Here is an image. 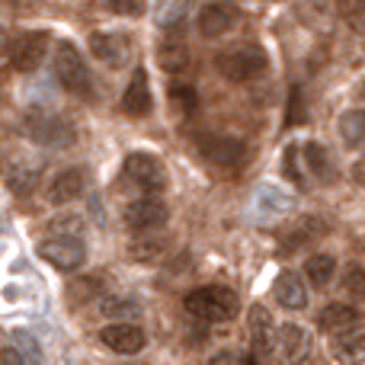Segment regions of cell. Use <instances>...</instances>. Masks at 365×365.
Instances as JSON below:
<instances>
[{
    "mask_svg": "<svg viewBox=\"0 0 365 365\" xmlns=\"http://www.w3.org/2000/svg\"><path fill=\"white\" fill-rule=\"evenodd\" d=\"M182 308L205 324H225L237 317L240 304L237 295L231 289H225V285H202V289H192L182 298Z\"/></svg>",
    "mask_w": 365,
    "mask_h": 365,
    "instance_id": "cell-1",
    "label": "cell"
},
{
    "mask_svg": "<svg viewBox=\"0 0 365 365\" xmlns=\"http://www.w3.org/2000/svg\"><path fill=\"white\" fill-rule=\"evenodd\" d=\"M266 64H269V58H266V51L259 48V45H234V48L221 51V55L215 58L218 74L227 77V81H234V83L257 81V77L266 71Z\"/></svg>",
    "mask_w": 365,
    "mask_h": 365,
    "instance_id": "cell-2",
    "label": "cell"
},
{
    "mask_svg": "<svg viewBox=\"0 0 365 365\" xmlns=\"http://www.w3.org/2000/svg\"><path fill=\"white\" fill-rule=\"evenodd\" d=\"M55 74H58V81H61V87L71 90V93H81V96L90 93V71H87V64H83V55L77 51L74 42L58 45Z\"/></svg>",
    "mask_w": 365,
    "mask_h": 365,
    "instance_id": "cell-3",
    "label": "cell"
},
{
    "mask_svg": "<svg viewBox=\"0 0 365 365\" xmlns=\"http://www.w3.org/2000/svg\"><path fill=\"white\" fill-rule=\"evenodd\" d=\"M26 135H29L36 145H55V148H68L74 145L77 132L68 119L51 113H29L26 115Z\"/></svg>",
    "mask_w": 365,
    "mask_h": 365,
    "instance_id": "cell-4",
    "label": "cell"
},
{
    "mask_svg": "<svg viewBox=\"0 0 365 365\" xmlns=\"http://www.w3.org/2000/svg\"><path fill=\"white\" fill-rule=\"evenodd\" d=\"M122 173H125V180L132 182L135 189H141V192H148V195L160 192V189L167 186L164 167H160V160L154 158V154H141V151L138 154H128Z\"/></svg>",
    "mask_w": 365,
    "mask_h": 365,
    "instance_id": "cell-5",
    "label": "cell"
},
{
    "mask_svg": "<svg viewBox=\"0 0 365 365\" xmlns=\"http://www.w3.org/2000/svg\"><path fill=\"white\" fill-rule=\"evenodd\" d=\"M122 218H125V225L132 227L135 234H148V231L164 227L167 218H170V212H167V205L158 199V195H141V199L128 202V205L122 208Z\"/></svg>",
    "mask_w": 365,
    "mask_h": 365,
    "instance_id": "cell-6",
    "label": "cell"
},
{
    "mask_svg": "<svg viewBox=\"0 0 365 365\" xmlns=\"http://www.w3.org/2000/svg\"><path fill=\"white\" fill-rule=\"evenodd\" d=\"M311 346H314L311 334L298 324H282L272 336V353L282 365H302L311 356Z\"/></svg>",
    "mask_w": 365,
    "mask_h": 365,
    "instance_id": "cell-7",
    "label": "cell"
},
{
    "mask_svg": "<svg viewBox=\"0 0 365 365\" xmlns=\"http://www.w3.org/2000/svg\"><path fill=\"white\" fill-rule=\"evenodd\" d=\"M38 257L45 259L48 266L61 272H71V269H81L83 259H87V247L81 244V237H48L45 244H38Z\"/></svg>",
    "mask_w": 365,
    "mask_h": 365,
    "instance_id": "cell-8",
    "label": "cell"
},
{
    "mask_svg": "<svg viewBox=\"0 0 365 365\" xmlns=\"http://www.w3.org/2000/svg\"><path fill=\"white\" fill-rule=\"evenodd\" d=\"M199 148L208 164L225 167V170H237L247 160V145L240 138H227V135H208L199 141Z\"/></svg>",
    "mask_w": 365,
    "mask_h": 365,
    "instance_id": "cell-9",
    "label": "cell"
},
{
    "mask_svg": "<svg viewBox=\"0 0 365 365\" xmlns=\"http://www.w3.org/2000/svg\"><path fill=\"white\" fill-rule=\"evenodd\" d=\"M90 55L106 68H122L132 58V42L125 32H90Z\"/></svg>",
    "mask_w": 365,
    "mask_h": 365,
    "instance_id": "cell-10",
    "label": "cell"
},
{
    "mask_svg": "<svg viewBox=\"0 0 365 365\" xmlns=\"http://www.w3.org/2000/svg\"><path fill=\"white\" fill-rule=\"evenodd\" d=\"M45 51H48V32H26L10 45V64L19 74H29L42 64Z\"/></svg>",
    "mask_w": 365,
    "mask_h": 365,
    "instance_id": "cell-11",
    "label": "cell"
},
{
    "mask_svg": "<svg viewBox=\"0 0 365 365\" xmlns=\"http://www.w3.org/2000/svg\"><path fill=\"white\" fill-rule=\"evenodd\" d=\"M237 23V10L225 0H212L199 10V36L202 38H221L234 29Z\"/></svg>",
    "mask_w": 365,
    "mask_h": 365,
    "instance_id": "cell-12",
    "label": "cell"
},
{
    "mask_svg": "<svg viewBox=\"0 0 365 365\" xmlns=\"http://www.w3.org/2000/svg\"><path fill=\"white\" fill-rule=\"evenodd\" d=\"M100 343L119 356H135L145 349V330L135 324H109L100 330Z\"/></svg>",
    "mask_w": 365,
    "mask_h": 365,
    "instance_id": "cell-13",
    "label": "cell"
},
{
    "mask_svg": "<svg viewBox=\"0 0 365 365\" xmlns=\"http://www.w3.org/2000/svg\"><path fill=\"white\" fill-rule=\"evenodd\" d=\"M154 106L151 100V81H148V71L145 68H135L132 81H128L125 93H122V109H125L128 115H148Z\"/></svg>",
    "mask_w": 365,
    "mask_h": 365,
    "instance_id": "cell-14",
    "label": "cell"
},
{
    "mask_svg": "<svg viewBox=\"0 0 365 365\" xmlns=\"http://www.w3.org/2000/svg\"><path fill=\"white\" fill-rule=\"evenodd\" d=\"M38 173H42V167H38L36 160L23 158V154H13L10 164H4V180L16 195L32 192V186L38 182Z\"/></svg>",
    "mask_w": 365,
    "mask_h": 365,
    "instance_id": "cell-15",
    "label": "cell"
},
{
    "mask_svg": "<svg viewBox=\"0 0 365 365\" xmlns=\"http://www.w3.org/2000/svg\"><path fill=\"white\" fill-rule=\"evenodd\" d=\"M334 359L340 365H362L365 362V327L362 324H353V327L336 334Z\"/></svg>",
    "mask_w": 365,
    "mask_h": 365,
    "instance_id": "cell-16",
    "label": "cell"
},
{
    "mask_svg": "<svg viewBox=\"0 0 365 365\" xmlns=\"http://www.w3.org/2000/svg\"><path fill=\"white\" fill-rule=\"evenodd\" d=\"M272 295H276V302L282 304L285 311H304L308 308V289H304L302 276L292 269H285L282 276L272 282Z\"/></svg>",
    "mask_w": 365,
    "mask_h": 365,
    "instance_id": "cell-17",
    "label": "cell"
},
{
    "mask_svg": "<svg viewBox=\"0 0 365 365\" xmlns=\"http://www.w3.org/2000/svg\"><path fill=\"white\" fill-rule=\"evenodd\" d=\"M257 212L266 215V218H282V215L295 212V195L285 192L282 186H259L257 192Z\"/></svg>",
    "mask_w": 365,
    "mask_h": 365,
    "instance_id": "cell-18",
    "label": "cell"
},
{
    "mask_svg": "<svg viewBox=\"0 0 365 365\" xmlns=\"http://www.w3.org/2000/svg\"><path fill=\"white\" fill-rule=\"evenodd\" d=\"M324 231H327V225H324L317 215H302V221H298L295 227H292L289 234H285V253H295L302 250V247H311L314 240L324 237Z\"/></svg>",
    "mask_w": 365,
    "mask_h": 365,
    "instance_id": "cell-19",
    "label": "cell"
},
{
    "mask_svg": "<svg viewBox=\"0 0 365 365\" xmlns=\"http://www.w3.org/2000/svg\"><path fill=\"white\" fill-rule=\"evenodd\" d=\"M83 186H87V180H83V170H77V167H71V170H61L51 182V202L55 205H64V202H74L83 195Z\"/></svg>",
    "mask_w": 365,
    "mask_h": 365,
    "instance_id": "cell-20",
    "label": "cell"
},
{
    "mask_svg": "<svg viewBox=\"0 0 365 365\" xmlns=\"http://www.w3.org/2000/svg\"><path fill=\"white\" fill-rule=\"evenodd\" d=\"M272 336H276V327H272L266 308H263V304L250 308V340H253V349H257V356L272 353Z\"/></svg>",
    "mask_w": 365,
    "mask_h": 365,
    "instance_id": "cell-21",
    "label": "cell"
},
{
    "mask_svg": "<svg viewBox=\"0 0 365 365\" xmlns=\"http://www.w3.org/2000/svg\"><path fill=\"white\" fill-rule=\"evenodd\" d=\"M302 158L308 164V170L314 173L321 182H334L336 180V170H334V160H330V151L321 145V141H308L302 148Z\"/></svg>",
    "mask_w": 365,
    "mask_h": 365,
    "instance_id": "cell-22",
    "label": "cell"
},
{
    "mask_svg": "<svg viewBox=\"0 0 365 365\" xmlns=\"http://www.w3.org/2000/svg\"><path fill=\"white\" fill-rule=\"evenodd\" d=\"M167 237H160V234L148 231V234H138V237L128 244V257L138 259V263H154V259H160L167 253Z\"/></svg>",
    "mask_w": 365,
    "mask_h": 365,
    "instance_id": "cell-23",
    "label": "cell"
},
{
    "mask_svg": "<svg viewBox=\"0 0 365 365\" xmlns=\"http://www.w3.org/2000/svg\"><path fill=\"white\" fill-rule=\"evenodd\" d=\"M356 321H359V311L356 308H349V304H327L321 311V317H317V327L327 330V334H340V330L353 327Z\"/></svg>",
    "mask_w": 365,
    "mask_h": 365,
    "instance_id": "cell-24",
    "label": "cell"
},
{
    "mask_svg": "<svg viewBox=\"0 0 365 365\" xmlns=\"http://www.w3.org/2000/svg\"><path fill=\"white\" fill-rule=\"evenodd\" d=\"M336 132L346 148H359L365 141V109H346L336 122Z\"/></svg>",
    "mask_w": 365,
    "mask_h": 365,
    "instance_id": "cell-25",
    "label": "cell"
},
{
    "mask_svg": "<svg viewBox=\"0 0 365 365\" xmlns=\"http://www.w3.org/2000/svg\"><path fill=\"white\" fill-rule=\"evenodd\" d=\"M334 272H336V259L330 257V253H314V257H308V263H304V276H308V282L314 285V289H327Z\"/></svg>",
    "mask_w": 365,
    "mask_h": 365,
    "instance_id": "cell-26",
    "label": "cell"
},
{
    "mask_svg": "<svg viewBox=\"0 0 365 365\" xmlns=\"http://www.w3.org/2000/svg\"><path fill=\"white\" fill-rule=\"evenodd\" d=\"M158 61H160V68L164 71L180 74V71L189 68V48L180 42V38H167V42L158 48Z\"/></svg>",
    "mask_w": 365,
    "mask_h": 365,
    "instance_id": "cell-27",
    "label": "cell"
},
{
    "mask_svg": "<svg viewBox=\"0 0 365 365\" xmlns=\"http://www.w3.org/2000/svg\"><path fill=\"white\" fill-rule=\"evenodd\" d=\"M103 317H113V321H132V317L141 314V304L135 298H125V295H115V298H106L100 304Z\"/></svg>",
    "mask_w": 365,
    "mask_h": 365,
    "instance_id": "cell-28",
    "label": "cell"
},
{
    "mask_svg": "<svg viewBox=\"0 0 365 365\" xmlns=\"http://www.w3.org/2000/svg\"><path fill=\"white\" fill-rule=\"evenodd\" d=\"M186 13H189V0H160L154 19H158L160 29H173V26L182 23V16H186Z\"/></svg>",
    "mask_w": 365,
    "mask_h": 365,
    "instance_id": "cell-29",
    "label": "cell"
},
{
    "mask_svg": "<svg viewBox=\"0 0 365 365\" xmlns=\"http://www.w3.org/2000/svg\"><path fill=\"white\" fill-rule=\"evenodd\" d=\"M336 10L349 29L365 36V0H336Z\"/></svg>",
    "mask_w": 365,
    "mask_h": 365,
    "instance_id": "cell-30",
    "label": "cell"
},
{
    "mask_svg": "<svg viewBox=\"0 0 365 365\" xmlns=\"http://www.w3.org/2000/svg\"><path fill=\"white\" fill-rule=\"evenodd\" d=\"M13 346L19 349L26 365H42V349H38V340L26 330H13Z\"/></svg>",
    "mask_w": 365,
    "mask_h": 365,
    "instance_id": "cell-31",
    "label": "cell"
},
{
    "mask_svg": "<svg viewBox=\"0 0 365 365\" xmlns=\"http://www.w3.org/2000/svg\"><path fill=\"white\" fill-rule=\"evenodd\" d=\"M103 292V282L96 276H83V279H74V282L68 285V295L71 302H90V298H96Z\"/></svg>",
    "mask_w": 365,
    "mask_h": 365,
    "instance_id": "cell-32",
    "label": "cell"
},
{
    "mask_svg": "<svg viewBox=\"0 0 365 365\" xmlns=\"http://www.w3.org/2000/svg\"><path fill=\"white\" fill-rule=\"evenodd\" d=\"M343 289H346V295H353V302H365V266H359V263L346 266Z\"/></svg>",
    "mask_w": 365,
    "mask_h": 365,
    "instance_id": "cell-33",
    "label": "cell"
},
{
    "mask_svg": "<svg viewBox=\"0 0 365 365\" xmlns=\"http://www.w3.org/2000/svg\"><path fill=\"white\" fill-rule=\"evenodd\" d=\"M48 227L55 234H61V237H81L83 218H81V215H58V218H51Z\"/></svg>",
    "mask_w": 365,
    "mask_h": 365,
    "instance_id": "cell-34",
    "label": "cell"
},
{
    "mask_svg": "<svg viewBox=\"0 0 365 365\" xmlns=\"http://www.w3.org/2000/svg\"><path fill=\"white\" fill-rule=\"evenodd\" d=\"M170 103H177L180 113L189 115L195 106H199V96H195V90L186 87V83H173V87H170Z\"/></svg>",
    "mask_w": 365,
    "mask_h": 365,
    "instance_id": "cell-35",
    "label": "cell"
},
{
    "mask_svg": "<svg viewBox=\"0 0 365 365\" xmlns=\"http://www.w3.org/2000/svg\"><path fill=\"white\" fill-rule=\"evenodd\" d=\"M145 4L148 0H109V6H113L115 13H122V16H141Z\"/></svg>",
    "mask_w": 365,
    "mask_h": 365,
    "instance_id": "cell-36",
    "label": "cell"
},
{
    "mask_svg": "<svg viewBox=\"0 0 365 365\" xmlns=\"http://www.w3.org/2000/svg\"><path fill=\"white\" fill-rule=\"evenodd\" d=\"M304 122V100H302V90H292V103H289V125H298Z\"/></svg>",
    "mask_w": 365,
    "mask_h": 365,
    "instance_id": "cell-37",
    "label": "cell"
},
{
    "mask_svg": "<svg viewBox=\"0 0 365 365\" xmlns=\"http://www.w3.org/2000/svg\"><path fill=\"white\" fill-rule=\"evenodd\" d=\"M295 158H298V148H289V151H285V173L295 182H302V170L295 167Z\"/></svg>",
    "mask_w": 365,
    "mask_h": 365,
    "instance_id": "cell-38",
    "label": "cell"
},
{
    "mask_svg": "<svg viewBox=\"0 0 365 365\" xmlns=\"http://www.w3.org/2000/svg\"><path fill=\"white\" fill-rule=\"evenodd\" d=\"M0 365H26L16 346H4L0 349Z\"/></svg>",
    "mask_w": 365,
    "mask_h": 365,
    "instance_id": "cell-39",
    "label": "cell"
},
{
    "mask_svg": "<svg viewBox=\"0 0 365 365\" xmlns=\"http://www.w3.org/2000/svg\"><path fill=\"white\" fill-rule=\"evenodd\" d=\"M208 365H244V359H240L237 353H218L208 359Z\"/></svg>",
    "mask_w": 365,
    "mask_h": 365,
    "instance_id": "cell-40",
    "label": "cell"
},
{
    "mask_svg": "<svg viewBox=\"0 0 365 365\" xmlns=\"http://www.w3.org/2000/svg\"><path fill=\"white\" fill-rule=\"evenodd\" d=\"M356 180H359V182H365V158L359 160V164H356Z\"/></svg>",
    "mask_w": 365,
    "mask_h": 365,
    "instance_id": "cell-41",
    "label": "cell"
},
{
    "mask_svg": "<svg viewBox=\"0 0 365 365\" xmlns=\"http://www.w3.org/2000/svg\"><path fill=\"white\" fill-rule=\"evenodd\" d=\"M4 51H6V55H10V42H6V38H4V32H0V55H4Z\"/></svg>",
    "mask_w": 365,
    "mask_h": 365,
    "instance_id": "cell-42",
    "label": "cell"
},
{
    "mask_svg": "<svg viewBox=\"0 0 365 365\" xmlns=\"http://www.w3.org/2000/svg\"><path fill=\"white\" fill-rule=\"evenodd\" d=\"M247 365H259V359H257V356H253V359H250V362H247Z\"/></svg>",
    "mask_w": 365,
    "mask_h": 365,
    "instance_id": "cell-43",
    "label": "cell"
}]
</instances>
